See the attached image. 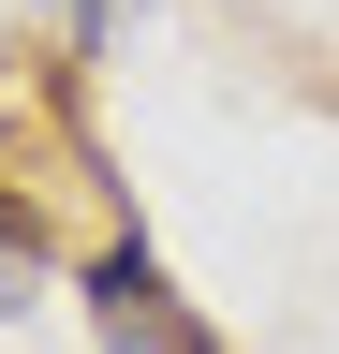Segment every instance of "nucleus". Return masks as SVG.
<instances>
[{"mask_svg":"<svg viewBox=\"0 0 339 354\" xmlns=\"http://www.w3.org/2000/svg\"><path fill=\"white\" fill-rule=\"evenodd\" d=\"M89 325H104V354H222V339H206L192 310H177V281H162L133 236L89 266Z\"/></svg>","mask_w":339,"mask_h":354,"instance_id":"1","label":"nucleus"},{"mask_svg":"<svg viewBox=\"0 0 339 354\" xmlns=\"http://www.w3.org/2000/svg\"><path fill=\"white\" fill-rule=\"evenodd\" d=\"M30 266H45V236H30V207L0 192V325H15V310H30Z\"/></svg>","mask_w":339,"mask_h":354,"instance_id":"2","label":"nucleus"}]
</instances>
